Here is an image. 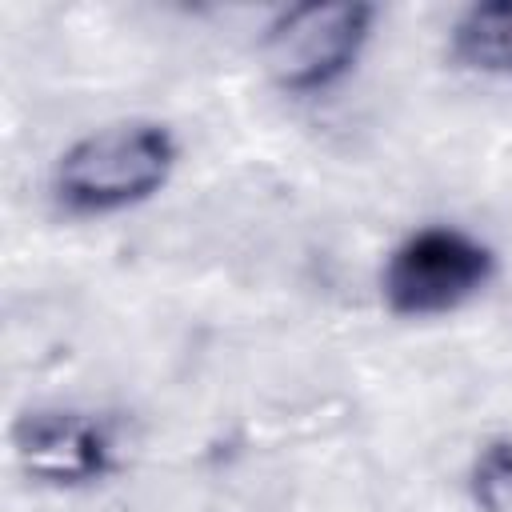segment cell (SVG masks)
Listing matches in <instances>:
<instances>
[{
	"label": "cell",
	"mask_w": 512,
	"mask_h": 512,
	"mask_svg": "<svg viewBox=\"0 0 512 512\" xmlns=\"http://www.w3.org/2000/svg\"><path fill=\"white\" fill-rule=\"evenodd\" d=\"M12 452L28 480L56 492H80L104 484L120 468L112 424L96 412H76V408L24 412L12 424Z\"/></svg>",
	"instance_id": "277c9868"
},
{
	"label": "cell",
	"mask_w": 512,
	"mask_h": 512,
	"mask_svg": "<svg viewBox=\"0 0 512 512\" xmlns=\"http://www.w3.org/2000/svg\"><path fill=\"white\" fill-rule=\"evenodd\" d=\"M448 60L476 76L512 80V0L468 4L448 28Z\"/></svg>",
	"instance_id": "5b68a950"
},
{
	"label": "cell",
	"mask_w": 512,
	"mask_h": 512,
	"mask_svg": "<svg viewBox=\"0 0 512 512\" xmlns=\"http://www.w3.org/2000/svg\"><path fill=\"white\" fill-rule=\"evenodd\" d=\"M180 164V140L160 120H116L72 140L52 164V200L72 220L116 216L160 196Z\"/></svg>",
	"instance_id": "6da1fadb"
},
{
	"label": "cell",
	"mask_w": 512,
	"mask_h": 512,
	"mask_svg": "<svg viewBox=\"0 0 512 512\" xmlns=\"http://www.w3.org/2000/svg\"><path fill=\"white\" fill-rule=\"evenodd\" d=\"M492 280V244L456 224H420L384 256L380 300L400 320H432L464 308Z\"/></svg>",
	"instance_id": "3957f363"
},
{
	"label": "cell",
	"mask_w": 512,
	"mask_h": 512,
	"mask_svg": "<svg viewBox=\"0 0 512 512\" xmlns=\"http://www.w3.org/2000/svg\"><path fill=\"white\" fill-rule=\"evenodd\" d=\"M476 512H512V440H488L468 468Z\"/></svg>",
	"instance_id": "8992f818"
},
{
	"label": "cell",
	"mask_w": 512,
	"mask_h": 512,
	"mask_svg": "<svg viewBox=\"0 0 512 512\" xmlns=\"http://www.w3.org/2000/svg\"><path fill=\"white\" fill-rule=\"evenodd\" d=\"M376 28V4L364 0H304L280 8L260 32V68L268 84L292 100H312L340 88Z\"/></svg>",
	"instance_id": "7a4b0ae2"
}]
</instances>
